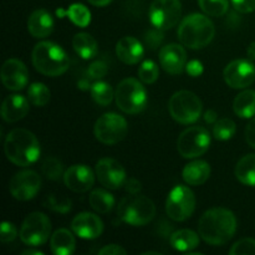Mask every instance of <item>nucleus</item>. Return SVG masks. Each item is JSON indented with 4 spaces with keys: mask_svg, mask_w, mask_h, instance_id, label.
<instances>
[{
    "mask_svg": "<svg viewBox=\"0 0 255 255\" xmlns=\"http://www.w3.org/2000/svg\"><path fill=\"white\" fill-rule=\"evenodd\" d=\"M237 231V218L226 208H212L203 213L198 222V232L206 243L223 246L228 243Z\"/></svg>",
    "mask_w": 255,
    "mask_h": 255,
    "instance_id": "obj_1",
    "label": "nucleus"
},
{
    "mask_svg": "<svg viewBox=\"0 0 255 255\" xmlns=\"http://www.w3.org/2000/svg\"><path fill=\"white\" fill-rule=\"evenodd\" d=\"M4 151L10 162L20 167L35 163L40 156V143L32 132L15 128L5 138Z\"/></svg>",
    "mask_w": 255,
    "mask_h": 255,
    "instance_id": "obj_2",
    "label": "nucleus"
},
{
    "mask_svg": "<svg viewBox=\"0 0 255 255\" xmlns=\"http://www.w3.org/2000/svg\"><path fill=\"white\" fill-rule=\"evenodd\" d=\"M178 39L189 49H203L213 40L216 27L212 20L202 14H191L184 17L178 27Z\"/></svg>",
    "mask_w": 255,
    "mask_h": 255,
    "instance_id": "obj_3",
    "label": "nucleus"
},
{
    "mask_svg": "<svg viewBox=\"0 0 255 255\" xmlns=\"http://www.w3.org/2000/svg\"><path fill=\"white\" fill-rule=\"evenodd\" d=\"M32 64L45 76H60L70 66V59L61 46L51 41H41L32 50Z\"/></svg>",
    "mask_w": 255,
    "mask_h": 255,
    "instance_id": "obj_4",
    "label": "nucleus"
},
{
    "mask_svg": "<svg viewBox=\"0 0 255 255\" xmlns=\"http://www.w3.org/2000/svg\"><path fill=\"white\" fill-rule=\"evenodd\" d=\"M120 219L133 227H143L148 224L156 216V207L149 198L144 196L125 197L117 209Z\"/></svg>",
    "mask_w": 255,
    "mask_h": 255,
    "instance_id": "obj_5",
    "label": "nucleus"
},
{
    "mask_svg": "<svg viewBox=\"0 0 255 255\" xmlns=\"http://www.w3.org/2000/svg\"><path fill=\"white\" fill-rule=\"evenodd\" d=\"M116 105L122 112L137 115L147 106V91L143 85L136 79H125L117 86L115 92Z\"/></svg>",
    "mask_w": 255,
    "mask_h": 255,
    "instance_id": "obj_6",
    "label": "nucleus"
},
{
    "mask_svg": "<svg viewBox=\"0 0 255 255\" xmlns=\"http://www.w3.org/2000/svg\"><path fill=\"white\" fill-rule=\"evenodd\" d=\"M202 101L191 91L176 92L168 102V110L172 119L183 125L194 124L202 115Z\"/></svg>",
    "mask_w": 255,
    "mask_h": 255,
    "instance_id": "obj_7",
    "label": "nucleus"
},
{
    "mask_svg": "<svg viewBox=\"0 0 255 255\" xmlns=\"http://www.w3.org/2000/svg\"><path fill=\"white\" fill-rule=\"evenodd\" d=\"M196 209V197L186 186H177L169 192L166 201V213L172 221L184 222Z\"/></svg>",
    "mask_w": 255,
    "mask_h": 255,
    "instance_id": "obj_8",
    "label": "nucleus"
},
{
    "mask_svg": "<svg viewBox=\"0 0 255 255\" xmlns=\"http://www.w3.org/2000/svg\"><path fill=\"white\" fill-rule=\"evenodd\" d=\"M50 233H51V222L49 217L40 212H34L22 222L20 239L22 243L29 247H39L46 243Z\"/></svg>",
    "mask_w": 255,
    "mask_h": 255,
    "instance_id": "obj_9",
    "label": "nucleus"
},
{
    "mask_svg": "<svg viewBox=\"0 0 255 255\" xmlns=\"http://www.w3.org/2000/svg\"><path fill=\"white\" fill-rule=\"evenodd\" d=\"M211 136L204 127L193 126L184 129L177 141V149L184 158H196L208 151Z\"/></svg>",
    "mask_w": 255,
    "mask_h": 255,
    "instance_id": "obj_10",
    "label": "nucleus"
},
{
    "mask_svg": "<svg viewBox=\"0 0 255 255\" xmlns=\"http://www.w3.org/2000/svg\"><path fill=\"white\" fill-rule=\"evenodd\" d=\"M127 121L115 112H109L100 117L94 127L96 138L104 144H116L126 137Z\"/></svg>",
    "mask_w": 255,
    "mask_h": 255,
    "instance_id": "obj_11",
    "label": "nucleus"
},
{
    "mask_svg": "<svg viewBox=\"0 0 255 255\" xmlns=\"http://www.w3.org/2000/svg\"><path fill=\"white\" fill-rule=\"evenodd\" d=\"M182 14L179 0H153L149 7V20L159 30L172 29L178 24Z\"/></svg>",
    "mask_w": 255,
    "mask_h": 255,
    "instance_id": "obj_12",
    "label": "nucleus"
},
{
    "mask_svg": "<svg viewBox=\"0 0 255 255\" xmlns=\"http://www.w3.org/2000/svg\"><path fill=\"white\" fill-rule=\"evenodd\" d=\"M224 81L232 89H246L255 81V66L249 59L229 62L223 71Z\"/></svg>",
    "mask_w": 255,
    "mask_h": 255,
    "instance_id": "obj_13",
    "label": "nucleus"
},
{
    "mask_svg": "<svg viewBox=\"0 0 255 255\" xmlns=\"http://www.w3.org/2000/svg\"><path fill=\"white\" fill-rule=\"evenodd\" d=\"M41 178L39 174L31 169L17 172L11 178L9 189L11 196L17 201H30L40 191Z\"/></svg>",
    "mask_w": 255,
    "mask_h": 255,
    "instance_id": "obj_14",
    "label": "nucleus"
},
{
    "mask_svg": "<svg viewBox=\"0 0 255 255\" xmlns=\"http://www.w3.org/2000/svg\"><path fill=\"white\" fill-rule=\"evenodd\" d=\"M96 176L100 183L109 189H119L126 183V171L112 158H102L96 163Z\"/></svg>",
    "mask_w": 255,
    "mask_h": 255,
    "instance_id": "obj_15",
    "label": "nucleus"
},
{
    "mask_svg": "<svg viewBox=\"0 0 255 255\" xmlns=\"http://www.w3.org/2000/svg\"><path fill=\"white\" fill-rule=\"evenodd\" d=\"M2 85L11 91H20L29 81V72L26 66L19 59H9L4 62L0 71Z\"/></svg>",
    "mask_w": 255,
    "mask_h": 255,
    "instance_id": "obj_16",
    "label": "nucleus"
},
{
    "mask_svg": "<svg viewBox=\"0 0 255 255\" xmlns=\"http://www.w3.org/2000/svg\"><path fill=\"white\" fill-rule=\"evenodd\" d=\"M64 183L76 193H85L90 191L95 183V174L86 164H74L65 171Z\"/></svg>",
    "mask_w": 255,
    "mask_h": 255,
    "instance_id": "obj_17",
    "label": "nucleus"
},
{
    "mask_svg": "<svg viewBox=\"0 0 255 255\" xmlns=\"http://www.w3.org/2000/svg\"><path fill=\"white\" fill-rule=\"evenodd\" d=\"M159 62L164 71L168 74H182L187 65L186 50L179 44L166 45L159 51Z\"/></svg>",
    "mask_w": 255,
    "mask_h": 255,
    "instance_id": "obj_18",
    "label": "nucleus"
},
{
    "mask_svg": "<svg viewBox=\"0 0 255 255\" xmlns=\"http://www.w3.org/2000/svg\"><path fill=\"white\" fill-rule=\"evenodd\" d=\"M71 228L76 236L82 239H96L104 231V223L96 214L84 212L72 219Z\"/></svg>",
    "mask_w": 255,
    "mask_h": 255,
    "instance_id": "obj_19",
    "label": "nucleus"
},
{
    "mask_svg": "<svg viewBox=\"0 0 255 255\" xmlns=\"http://www.w3.org/2000/svg\"><path fill=\"white\" fill-rule=\"evenodd\" d=\"M144 54L143 45L133 36H125L116 45V55L124 64H138Z\"/></svg>",
    "mask_w": 255,
    "mask_h": 255,
    "instance_id": "obj_20",
    "label": "nucleus"
},
{
    "mask_svg": "<svg viewBox=\"0 0 255 255\" xmlns=\"http://www.w3.org/2000/svg\"><path fill=\"white\" fill-rule=\"evenodd\" d=\"M29 101L21 95H10L1 105V117L5 122H17L29 112Z\"/></svg>",
    "mask_w": 255,
    "mask_h": 255,
    "instance_id": "obj_21",
    "label": "nucleus"
},
{
    "mask_svg": "<svg viewBox=\"0 0 255 255\" xmlns=\"http://www.w3.org/2000/svg\"><path fill=\"white\" fill-rule=\"evenodd\" d=\"M27 30L36 39L49 36L54 30V19L45 9H37L27 19Z\"/></svg>",
    "mask_w": 255,
    "mask_h": 255,
    "instance_id": "obj_22",
    "label": "nucleus"
},
{
    "mask_svg": "<svg viewBox=\"0 0 255 255\" xmlns=\"http://www.w3.org/2000/svg\"><path fill=\"white\" fill-rule=\"evenodd\" d=\"M209 176H211V167L206 161L201 159L186 164L182 172L184 182L189 186H201L206 183Z\"/></svg>",
    "mask_w": 255,
    "mask_h": 255,
    "instance_id": "obj_23",
    "label": "nucleus"
},
{
    "mask_svg": "<svg viewBox=\"0 0 255 255\" xmlns=\"http://www.w3.org/2000/svg\"><path fill=\"white\" fill-rule=\"evenodd\" d=\"M51 251L55 255H71L76 248V241L67 229H57L50 241Z\"/></svg>",
    "mask_w": 255,
    "mask_h": 255,
    "instance_id": "obj_24",
    "label": "nucleus"
},
{
    "mask_svg": "<svg viewBox=\"0 0 255 255\" xmlns=\"http://www.w3.org/2000/svg\"><path fill=\"white\" fill-rule=\"evenodd\" d=\"M72 47L80 57L85 60L92 59L97 55L99 46L94 36L87 32H79L72 39Z\"/></svg>",
    "mask_w": 255,
    "mask_h": 255,
    "instance_id": "obj_25",
    "label": "nucleus"
},
{
    "mask_svg": "<svg viewBox=\"0 0 255 255\" xmlns=\"http://www.w3.org/2000/svg\"><path fill=\"white\" fill-rule=\"evenodd\" d=\"M169 242L176 251L191 253L193 249L199 246V237L196 232L191 231V229H181L172 234Z\"/></svg>",
    "mask_w": 255,
    "mask_h": 255,
    "instance_id": "obj_26",
    "label": "nucleus"
},
{
    "mask_svg": "<svg viewBox=\"0 0 255 255\" xmlns=\"http://www.w3.org/2000/svg\"><path fill=\"white\" fill-rule=\"evenodd\" d=\"M233 110L242 119H252L255 116V91L246 90L234 99Z\"/></svg>",
    "mask_w": 255,
    "mask_h": 255,
    "instance_id": "obj_27",
    "label": "nucleus"
},
{
    "mask_svg": "<svg viewBox=\"0 0 255 255\" xmlns=\"http://www.w3.org/2000/svg\"><path fill=\"white\" fill-rule=\"evenodd\" d=\"M236 177L241 183L255 187V154H247L237 163Z\"/></svg>",
    "mask_w": 255,
    "mask_h": 255,
    "instance_id": "obj_28",
    "label": "nucleus"
},
{
    "mask_svg": "<svg viewBox=\"0 0 255 255\" xmlns=\"http://www.w3.org/2000/svg\"><path fill=\"white\" fill-rule=\"evenodd\" d=\"M90 206L92 209L97 212V213L106 214L114 208L115 206V198L111 193L104 189H95L91 192L89 197Z\"/></svg>",
    "mask_w": 255,
    "mask_h": 255,
    "instance_id": "obj_29",
    "label": "nucleus"
},
{
    "mask_svg": "<svg viewBox=\"0 0 255 255\" xmlns=\"http://www.w3.org/2000/svg\"><path fill=\"white\" fill-rule=\"evenodd\" d=\"M50 97H51V92L49 87L41 82H34L27 89V99L34 106H46L50 101Z\"/></svg>",
    "mask_w": 255,
    "mask_h": 255,
    "instance_id": "obj_30",
    "label": "nucleus"
},
{
    "mask_svg": "<svg viewBox=\"0 0 255 255\" xmlns=\"http://www.w3.org/2000/svg\"><path fill=\"white\" fill-rule=\"evenodd\" d=\"M91 96L94 101L100 106H107L111 104L115 94L112 87L105 81H96L91 86Z\"/></svg>",
    "mask_w": 255,
    "mask_h": 255,
    "instance_id": "obj_31",
    "label": "nucleus"
},
{
    "mask_svg": "<svg viewBox=\"0 0 255 255\" xmlns=\"http://www.w3.org/2000/svg\"><path fill=\"white\" fill-rule=\"evenodd\" d=\"M66 15L76 26L80 27H86L91 21V12L82 4H72L66 11Z\"/></svg>",
    "mask_w": 255,
    "mask_h": 255,
    "instance_id": "obj_32",
    "label": "nucleus"
},
{
    "mask_svg": "<svg viewBox=\"0 0 255 255\" xmlns=\"http://www.w3.org/2000/svg\"><path fill=\"white\" fill-rule=\"evenodd\" d=\"M237 126L236 122L231 119H221L214 124L213 136L219 141H228L236 134Z\"/></svg>",
    "mask_w": 255,
    "mask_h": 255,
    "instance_id": "obj_33",
    "label": "nucleus"
},
{
    "mask_svg": "<svg viewBox=\"0 0 255 255\" xmlns=\"http://www.w3.org/2000/svg\"><path fill=\"white\" fill-rule=\"evenodd\" d=\"M199 7L209 16H223L228 11V0H198Z\"/></svg>",
    "mask_w": 255,
    "mask_h": 255,
    "instance_id": "obj_34",
    "label": "nucleus"
},
{
    "mask_svg": "<svg viewBox=\"0 0 255 255\" xmlns=\"http://www.w3.org/2000/svg\"><path fill=\"white\" fill-rule=\"evenodd\" d=\"M42 174H44L46 178L51 179V181H57L61 177H64V166H62L61 162L59 161L55 157H47L41 164Z\"/></svg>",
    "mask_w": 255,
    "mask_h": 255,
    "instance_id": "obj_35",
    "label": "nucleus"
},
{
    "mask_svg": "<svg viewBox=\"0 0 255 255\" xmlns=\"http://www.w3.org/2000/svg\"><path fill=\"white\" fill-rule=\"evenodd\" d=\"M139 80L144 84H153L158 79V66L152 60H146L138 69Z\"/></svg>",
    "mask_w": 255,
    "mask_h": 255,
    "instance_id": "obj_36",
    "label": "nucleus"
},
{
    "mask_svg": "<svg viewBox=\"0 0 255 255\" xmlns=\"http://www.w3.org/2000/svg\"><path fill=\"white\" fill-rule=\"evenodd\" d=\"M45 207L52 209L55 212H60V213H66L71 209V201L65 197H56L55 194L51 196H47L46 201H45Z\"/></svg>",
    "mask_w": 255,
    "mask_h": 255,
    "instance_id": "obj_37",
    "label": "nucleus"
},
{
    "mask_svg": "<svg viewBox=\"0 0 255 255\" xmlns=\"http://www.w3.org/2000/svg\"><path fill=\"white\" fill-rule=\"evenodd\" d=\"M231 255H255V239L244 238L237 242L229 251Z\"/></svg>",
    "mask_w": 255,
    "mask_h": 255,
    "instance_id": "obj_38",
    "label": "nucleus"
},
{
    "mask_svg": "<svg viewBox=\"0 0 255 255\" xmlns=\"http://www.w3.org/2000/svg\"><path fill=\"white\" fill-rule=\"evenodd\" d=\"M107 71H109V66L105 61L102 60H97V61L92 62L90 65L89 70H87V74H89V77L92 80H100L104 76H106Z\"/></svg>",
    "mask_w": 255,
    "mask_h": 255,
    "instance_id": "obj_39",
    "label": "nucleus"
},
{
    "mask_svg": "<svg viewBox=\"0 0 255 255\" xmlns=\"http://www.w3.org/2000/svg\"><path fill=\"white\" fill-rule=\"evenodd\" d=\"M17 237V229L10 222H4L1 224V231H0V239L2 243H10Z\"/></svg>",
    "mask_w": 255,
    "mask_h": 255,
    "instance_id": "obj_40",
    "label": "nucleus"
},
{
    "mask_svg": "<svg viewBox=\"0 0 255 255\" xmlns=\"http://www.w3.org/2000/svg\"><path fill=\"white\" fill-rule=\"evenodd\" d=\"M146 40V44L148 45V47L151 49H156L158 45H161V42L163 41V34H162V30H151L146 34L144 36Z\"/></svg>",
    "mask_w": 255,
    "mask_h": 255,
    "instance_id": "obj_41",
    "label": "nucleus"
},
{
    "mask_svg": "<svg viewBox=\"0 0 255 255\" xmlns=\"http://www.w3.org/2000/svg\"><path fill=\"white\" fill-rule=\"evenodd\" d=\"M231 1L234 9L242 14H247L255 10V0H231Z\"/></svg>",
    "mask_w": 255,
    "mask_h": 255,
    "instance_id": "obj_42",
    "label": "nucleus"
},
{
    "mask_svg": "<svg viewBox=\"0 0 255 255\" xmlns=\"http://www.w3.org/2000/svg\"><path fill=\"white\" fill-rule=\"evenodd\" d=\"M186 70L192 77H198L203 74V65L198 60H192V61L187 62Z\"/></svg>",
    "mask_w": 255,
    "mask_h": 255,
    "instance_id": "obj_43",
    "label": "nucleus"
},
{
    "mask_svg": "<svg viewBox=\"0 0 255 255\" xmlns=\"http://www.w3.org/2000/svg\"><path fill=\"white\" fill-rule=\"evenodd\" d=\"M246 139L251 147L255 149V117H252L251 122L246 128Z\"/></svg>",
    "mask_w": 255,
    "mask_h": 255,
    "instance_id": "obj_44",
    "label": "nucleus"
},
{
    "mask_svg": "<svg viewBox=\"0 0 255 255\" xmlns=\"http://www.w3.org/2000/svg\"><path fill=\"white\" fill-rule=\"evenodd\" d=\"M127 252L125 251L122 247L117 246V244H110V246H106L105 248H102L101 251L99 252V254L101 255H119V254H126Z\"/></svg>",
    "mask_w": 255,
    "mask_h": 255,
    "instance_id": "obj_45",
    "label": "nucleus"
},
{
    "mask_svg": "<svg viewBox=\"0 0 255 255\" xmlns=\"http://www.w3.org/2000/svg\"><path fill=\"white\" fill-rule=\"evenodd\" d=\"M125 186H126V191L129 192V194H138V192L141 191V183L134 178H129L128 181H126Z\"/></svg>",
    "mask_w": 255,
    "mask_h": 255,
    "instance_id": "obj_46",
    "label": "nucleus"
},
{
    "mask_svg": "<svg viewBox=\"0 0 255 255\" xmlns=\"http://www.w3.org/2000/svg\"><path fill=\"white\" fill-rule=\"evenodd\" d=\"M204 120H206V122H208V124H216V122L218 121V120H217L216 111H213V110L207 111L206 115H204Z\"/></svg>",
    "mask_w": 255,
    "mask_h": 255,
    "instance_id": "obj_47",
    "label": "nucleus"
},
{
    "mask_svg": "<svg viewBox=\"0 0 255 255\" xmlns=\"http://www.w3.org/2000/svg\"><path fill=\"white\" fill-rule=\"evenodd\" d=\"M87 1L94 5V6H106L112 0H87Z\"/></svg>",
    "mask_w": 255,
    "mask_h": 255,
    "instance_id": "obj_48",
    "label": "nucleus"
},
{
    "mask_svg": "<svg viewBox=\"0 0 255 255\" xmlns=\"http://www.w3.org/2000/svg\"><path fill=\"white\" fill-rule=\"evenodd\" d=\"M247 55H248V59L251 60V61H254L255 60V41L252 42V44L249 45L248 50H247Z\"/></svg>",
    "mask_w": 255,
    "mask_h": 255,
    "instance_id": "obj_49",
    "label": "nucleus"
},
{
    "mask_svg": "<svg viewBox=\"0 0 255 255\" xmlns=\"http://www.w3.org/2000/svg\"><path fill=\"white\" fill-rule=\"evenodd\" d=\"M24 255H44V253L40 251H34V249H29V251H25L22 252Z\"/></svg>",
    "mask_w": 255,
    "mask_h": 255,
    "instance_id": "obj_50",
    "label": "nucleus"
}]
</instances>
